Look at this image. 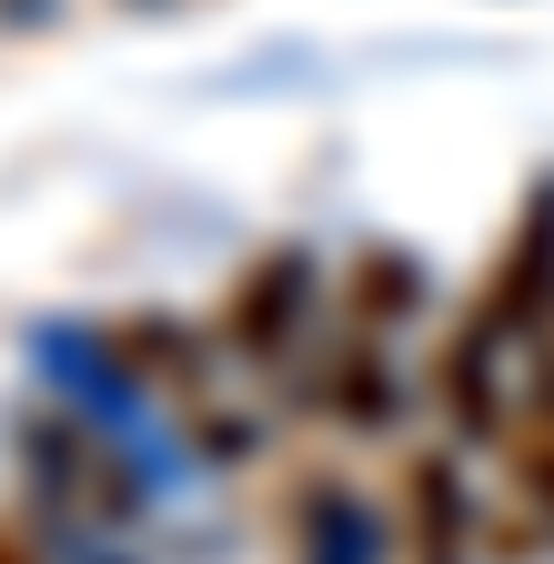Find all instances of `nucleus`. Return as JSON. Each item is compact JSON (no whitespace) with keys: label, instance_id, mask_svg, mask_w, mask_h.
I'll return each mask as SVG.
<instances>
[{"label":"nucleus","instance_id":"7ed1b4c3","mask_svg":"<svg viewBox=\"0 0 554 564\" xmlns=\"http://www.w3.org/2000/svg\"><path fill=\"white\" fill-rule=\"evenodd\" d=\"M0 564H21V544H11V534H0Z\"/></svg>","mask_w":554,"mask_h":564},{"label":"nucleus","instance_id":"f257e3e1","mask_svg":"<svg viewBox=\"0 0 554 564\" xmlns=\"http://www.w3.org/2000/svg\"><path fill=\"white\" fill-rule=\"evenodd\" d=\"M293 303H303V252H262L222 323H232L242 352H272V343H283V323H293Z\"/></svg>","mask_w":554,"mask_h":564},{"label":"nucleus","instance_id":"f03ea898","mask_svg":"<svg viewBox=\"0 0 554 564\" xmlns=\"http://www.w3.org/2000/svg\"><path fill=\"white\" fill-rule=\"evenodd\" d=\"M524 484H534L544 505H554V444H534V454H524Z\"/></svg>","mask_w":554,"mask_h":564}]
</instances>
